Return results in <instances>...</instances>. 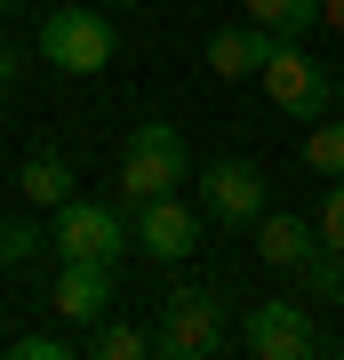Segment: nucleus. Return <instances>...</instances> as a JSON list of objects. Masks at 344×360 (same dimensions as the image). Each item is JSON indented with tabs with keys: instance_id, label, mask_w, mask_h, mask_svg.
I'll return each mask as SVG.
<instances>
[{
	"instance_id": "obj_1",
	"label": "nucleus",
	"mask_w": 344,
	"mask_h": 360,
	"mask_svg": "<svg viewBox=\"0 0 344 360\" xmlns=\"http://www.w3.org/2000/svg\"><path fill=\"white\" fill-rule=\"evenodd\" d=\"M232 345V321H224V296L217 288H168L160 312H153V352L160 360H208Z\"/></svg>"
},
{
	"instance_id": "obj_2",
	"label": "nucleus",
	"mask_w": 344,
	"mask_h": 360,
	"mask_svg": "<svg viewBox=\"0 0 344 360\" xmlns=\"http://www.w3.org/2000/svg\"><path fill=\"white\" fill-rule=\"evenodd\" d=\"M184 176H192V153H184V136L168 129V120H144V129L128 136V153H120V200H128V208H144V200L177 193Z\"/></svg>"
},
{
	"instance_id": "obj_3",
	"label": "nucleus",
	"mask_w": 344,
	"mask_h": 360,
	"mask_svg": "<svg viewBox=\"0 0 344 360\" xmlns=\"http://www.w3.org/2000/svg\"><path fill=\"white\" fill-rule=\"evenodd\" d=\"M256 80H265L272 112H288V120H329L336 112V65H320V56L296 49V40H281V56H272Z\"/></svg>"
},
{
	"instance_id": "obj_4",
	"label": "nucleus",
	"mask_w": 344,
	"mask_h": 360,
	"mask_svg": "<svg viewBox=\"0 0 344 360\" xmlns=\"http://www.w3.org/2000/svg\"><path fill=\"white\" fill-rule=\"evenodd\" d=\"M113 25H104L96 0H80V8H49L40 16V56H49L56 72H104L113 65Z\"/></svg>"
},
{
	"instance_id": "obj_5",
	"label": "nucleus",
	"mask_w": 344,
	"mask_h": 360,
	"mask_svg": "<svg viewBox=\"0 0 344 360\" xmlns=\"http://www.w3.org/2000/svg\"><path fill=\"white\" fill-rule=\"evenodd\" d=\"M49 248H56V257H128V248H136V224H128L120 217V208L113 200H64L56 208V224H49Z\"/></svg>"
},
{
	"instance_id": "obj_6",
	"label": "nucleus",
	"mask_w": 344,
	"mask_h": 360,
	"mask_svg": "<svg viewBox=\"0 0 344 360\" xmlns=\"http://www.w3.org/2000/svg\"><path fill=\"white\" fill-rule=\"evenodd\" d=\"M241 345L256 352V360H312V352H344L329 328L312 321L305 304H281V296H272V304H256L248 312V328H241Z\"/></svg>"
},
{
	"instance_id": "obj_7",
	"label": "nucleus",
	"mask_w": 344,
	"mask_h": 360,
	"mask_svg": "<svg viewBox=\"0 0 344 360\" xmlns=\"http://www.w3.org/2000/svg\"><path fill=\"white\" fill-rule=\"evenodd\" d=\"M49 312L64 328H80V345H89V328L113 312V257H64L56 288H49Z\"/></svg>"
},
{
	"instance_id": "obj_8",
	"label": "nucleus",
	"mask_w": 344,
	"mask_h": 360,
	"mask_svg": "<svg viewBox=\"0 0 344 360\" xmlns=\"http://www.w3.org/2000/svg\"><path fill=\"white\" fill-rule=\"evenodd\" d=\"M200 232H208V208L160 193V200L136 208V257H153V264H184L192 248H200Z\"/></svg>"
},
{
	"instance_id": "obj_9",
	"label": "nucleus",
	"mask_w": 344,
	"mask_h": 360,
	"mask_svg": "<svg viewBox=\"0 0 344 360\" xmlns=\"http://www.w3.org/2000/svg\"><path fill=\"white\" fill-rule=\"evenodd\" d=\"M200 208H208L217 224H256V217H265V168H256V160L200 168Z\"/></svg>"
},
{
	"instance_id": "obj_10",
	"label": "nucleus",
	"mask_w": 344,
	"mask_h": 360,
	"mask_svg": "<svg viewBox=\"0 0 344 360\" xmlns=\"http://www.w3.org/2000/svg\"><path fill=\"white\" fill-rule=\"evenodd\" d=\"M272 56H281V32L256 25V16H248V25H224L217 40H208V72H217V80H256Z\"/></svg>"
},
{
	"instance_id": "obj_11",
	"label": "nucleus",
	"mask_w": 344,
	"mask_h": 360,
	"mask_svg": "<svg viewBox=\"0 0 344 360\" xmlns=\"http://www.w3.org/2000/svg\"><path fill=\"white\" fill-rule=\"evenodd\" d=\"M248 232H256V257H265L272 272H296V264H305L312 248H320V224H305V217H288V208H281V217H256Z\"/></svg>"
},
{
	"instance_id": "obj_12",
	"label": "nucleus",
	"mask_w": 344,
	"mask_h": 360,
	"mask_svg": "<svg viewBox=\"0 0 344 360\" xmlns=\"http://www.w3.org/2000/svg\"><path fill=\"white\" fill-rule=\"evenodd\" d=\"M144 352H153V328H136V321H113L104 312L89 328V360H144Z\"/></svg>"
},
{
	"instance_id": "obj_13",
	"label": "nucleus",
	"mask_w": 344,
	"mask_h": 360,
	"mask_svg": "<svg viewBox=\"0 0 344 360\" xmlns=\"http://www.w3.org/2000/svg\"><path fill=\"white\" fill-rule=\"evenodd\" d=\"M25 200H40V208H64V200H72V160H64V153H40V160H25Z\"/></svg>"
},
{
	"instance_id": "obj_14",
	"label": "nucleus",
	"mask_w": 344,
	"mask_h": 360,
	"mask_svg": "<svg viewBox=\"0 0 344 360\" xmlns=\"http://www.w3.org/2000/svg\"><path fill=\"white\" fill-rule=\"evenodd\" d=\"M288 281H296V288H305V296H312V304H329V296H344V248H329V240H320V248H312V257H305V264H296V272H288Z\"/></svg>"
},
{
	"instance_id": "obj_15",
	"label": "nucleus",
	"mask_w": 344,
	"mask_h": 360,
	"mask_svg": "<svg viewBox=\"0 0 344 360\" xmlns=\"http://www.w3.org/2000/svg\"><path fill=\"white\" fill-rule=\"evenodd\" d=\"M248 16H256V25H272L281 40H305V32L320 25V0H248Z\"/></svg>"
},
{
	"instance_id": "obj_16",
	"label": "nucleus",
	"mask_w": 344,
	"mask_h": 360,
	"mask_svg": "<svg viewBox=\"0 0 344 360\" xmlns=\"http://www.w3.org/2000/svg\"><path fill=\"white\" fill-rule=\"evenodd\" d=\"M89 345H80V328H25L8 345V360H80Z\"/></svg>"
},
{
	"instance_id": "obj_17",
	"label": "nucleus",
	"mask_w": 344,
	"mask_h": 360,
	"mask_svg": "<svg viewBox=\"0 0 344 360\" xmlns=\"http://www.w3.org/2000/svg\"><path fill=\"white\" fill-rule=\"evenodd\" d=\"M305 168H312V176H344V112L312 120V136H305Z\"/></svg>"
},
{
	"instance_id": "obj_18",
	"label": "nucleus",
	"mask_w": 344,
	"mask_h": 360,
	"mask_svg": "<svg viewBox=\"0 0 344 360\" xmlns=\"http://www.w3.org/2000/svg\"><path fill=\"white\" fill-rule=\"evenodd\" d=\"M40 248H49V232H40L32 217H8V224H0V264H32Z\"/></svg>"
},
{
	"instance_id": "obj_19",
	"label": "nucleus",
	"mask_w": 344,
	"mask_h": 360,
	"mask_svg": "<svg viewBox=\"0 0 344 360\" xmlns=\"http://www.w3.org/2000/svg\"><path fill=\"white\" fill-rule=\"evenodd\" d=\"M320 240H329V248H344V176H329V200H320Z\"/></svg>"
},
{
	"instance_id": "obj_20",
	"label": "nucleus",
	"mask_w": 344,
	"mask_h": 360,
	"mask_svg": "<svg viewBox=\"0 0 344 360\" xmlns=\"http://www.w3.org/2000/svg\"><path fill=\"white\" fill-rule=\"evenodd\" d=\"M8 80H16V49L0 40V89H8Z\"/></svg>"
},
{
	"instance_id": "obj_21",
	"label": "nucleus",
	"mask_w": 344,
	"mask_h": 360,
	"mask_svg": "<svg viewBox=\"0 0 344 360\" xmlns=\"http://www.w3.org/2000/svg\"><path fill=\"white\" fill-rule=\"evenodd\" d=\"M320 25H336V32H344V0H320Z\"/></svg>"
},
{
	"instance_id": "obj_22",
	"label": "nucleus",
	"mask_w": 344,
	"mask_h": 360,
	"mask_svg": "<svg viewBox=\"0 0 344 360\" xmlns=\"http://www.w3.org/2000/svg\"><path fill=\"white\" fill-rule=\"evenodd\" d=\"M336 112H344V72H336Z\"/></svg>"
},
{
	"instance_id": "obj_23",
	"label": "nucleus",
	"mask_w": 344,
	"mask_h": 360,
	"mask_svg": "<svg viewBox=\"0 0 344 360\" xmlns=\"http://www.w3.org/2000/svg\"><path fill=\"white\" fill-rule=\"evenodd\" d=\"M96 8H128V0H96Z\"/></svg>"
},
{
	"instance_id": "obj_24",
	"label": "nucleus",
	"mask_w": 344,
	"mask_h": 360,
	"mask_svg": "<svg viewBox=\"0 0 344 360\" xmlns=\"http://www.w3.org/2000/svg\"><path fill=\"white\" fill-rule=\"evenodd\" d=\"M0 8H8V0H0Z\"/></svg>"
}]
</instances>
